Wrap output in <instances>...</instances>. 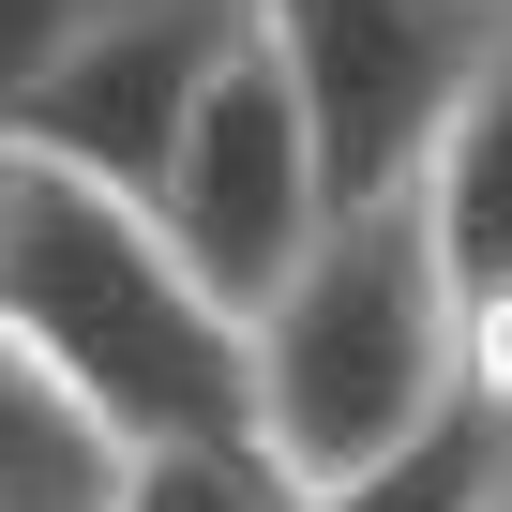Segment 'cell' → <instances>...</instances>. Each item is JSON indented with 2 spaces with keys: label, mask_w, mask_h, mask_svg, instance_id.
<instances>
[{
  "label": "cell",
  "mask_w": 512,
  "mask_h": 512,
  "mask_svg": "<svg viewBox=\"0 0 512 512\" xmlns=\"http://www.w3.org/2000/svg\"><path fill=\"white\" fill-rule=\"evenodd\" d=\"M437 422H467V302L422 241V196H362L241 317V452L287 497H332L407 467Z\"/></svg>",
  "instance_id": "6da1fadb"
},
{
  "label": "cell",
  "mask_w": 512,
  "mask_h": 512,
  "mask_svg": "<svg viewBox=\"0 0 512 512\" xmlns=\"http://www.w3.org/2000/svg\"><path fill=\"white\" fill-rule=\"evenodd\" d=\"M0 332L121 452H241V317L151 241L136 196H91L61 166L0 181Z\"/></svg>",
  "instance_id": "7a4b0ae2"
},
{
  "label": "cell",
  "mask_w": 512,
  "mask_h": 512,
  "mask_svg": "<svg viewBox=\"0 0 512 512\" xmlns=\"http://www.w3.org/2000/svg\"><path fill=\"white\" fill-rule=\"evenodd\" d=\"M241 46L272 61V91L317 151V196L362 211V196L422 181L452 91L497 46V0H241Z\"/></svg>",
  "instance_id": "3957f363"
},
{
  "label": "cell",
  "mask_w": 512,
  "mask_h": 512,
  "mask_svg": "<svg viewBox=\"0 0 512 512\" xmlns=\"http://www.w3.org/2000/svg\"><path fill=\"white\" fill-rule=\"evenodd\" d=\"M136 211H151V241L181 256L226 317H256V302L302 272V241L332 226V196H317V151H302V121H287V91H272L256 46L211 76V106L181 121V151H166V181Z\"/></svg>",
  "instance_id": "277c9868"
},
{
  "label": "cell",
  "mask_w": 512,
  "mask_h": 512,
  "mask_svg": "<svg viewBox=\"0 0 512 512\" xmlns=\"http://www.w3.org/2000/svg\"><path fill=\"white\" fill-rule=\"evenodd\" d=\"M226 61H241V0H106V16L61 46V76L31 91L16 166H61L91 196H151Z\"/></svg>",
  "instance_id": "5b68a950"
},
{
  "label": "cell",
  "mask_w": 512,
  "mask_h": 512,
  "mask_svg": "<svg viewBox=\"0 0 512 512\" xmlns=\"http://www.w3.org/2000/svg\"><path fill=\"white\" fill-rule=\"evenodd\" d=\"M407 196H422V241H437L452 302H497L512 287V16H497L482 76L452 91V121H437V151H422Z\"/></svg>",
  "instance_id": "8992f818"
},
{
  "label": "cell",
  "mask_w": 512,
  "mask_h": 512,
  "mask_svg": "<svg viewBox=\"0 0 512 512\" xmlns=\"http://www.w3.org/2000/svg\"><path fill=\"white\" fill-rule=\"evenodd\" d=\"M106 482H121V437L0 332V512H106Z\"/></svg>",
  "instance_id": "52a82bcc"
},
{
  "label": "cell",
  "mask_w": 512,
  "mask_h": 512,
  "mask_svg": "<svg viewBox=\"0 0 512 512\" xmlns=\"http://www.w3.org/2000/svg\"><path fill=\"white\" fill-rule=\"evenodd\" d=\"M482 482H497V437H482V422H437L407 467L332 482V497H287V512H482Z\"/></svg>",
  "instance_id": "ba28073f"
},
{
  "label": "cell",
  "mask_w": 512,
  "mask_h": 512,
  "mask_svg": "<svg viewBox=\"0 0 512 512\" xmlns=\"http://www.w3.org/2000/svg\"><path fill=\"white\" fill-rule=\"evenodd\" d=\"M106 512H287V482L256 452H121Z\"/></svg>",
  "instance_id": "9c48e42d"
},
{
  "label": "cell",
  "mask_w": 512,
  "mask_h": 512,
  "mask_svg": "<svg viewBox=\"0 0 512 512\" xmlns=\"http://www.w3.org/2000/svg\"><path fill=\"white\" fill-rule=\"evenodd\" d=\"M106 16V0H0V151H16V121H31V91L61 76V46Z\"/></svg>",
  "instance_id": "30bf717a"
},
{
  "label": "cell",
  "mask_w": 512,
  "mask_h": 512,
  "mask_svg": "<svg viewBox=\"0 0 512 512\" xmlns=\"http://www.w3.org/2000/svg\"><path fill=\"white\" fill-rule=\"evenodd\" d=\"M467 422H482V437H512V287H497V302H467Z\"/></svg>",
  "instance_id": "8fae6325"
},
{
  "label": "cell",
  "mask_w": 512,
  "mask_h": 512,
  "mask_svg": "<svg viewBox=\"0 0 512 512\" xmlns=\"http://www.w3.org/2000/svg\"><path fill=\"white\" fill-rule=\"evenodd\" d=\"M482 512H512V437H497V482H482Z\"/></svg>",
  "instance_id": "7c38bea8"
},
{
  "label": "cell",
  "mask_w": 512,
  "mask_h": 512,
  "mask_svg": "<svg viewBox=\"0 0 512 512\" xmlns=\"http://www.w3.org/2000/svg\"><path fill=\"white\" fill-rule=\"evenodd\" d=\"M0 181H16V151H0Z\"/></svg>",
  "instance_id": "4fadbf2b"
},
{
  "label": "cell",
  "mask_w": 512,
  "mask_h": 512,
  "mask_svg": "<svg viewBox=\"0 0 512 512\" xmlns=\"http://www.w3.org/2000/svg\"><path fill=\"white\" fill-rule=\"evenodd\" d=\"M497 16H512V0H497Z\"/></svg>",
  "instance_id": "5bb4252c"
}]
</instances>
